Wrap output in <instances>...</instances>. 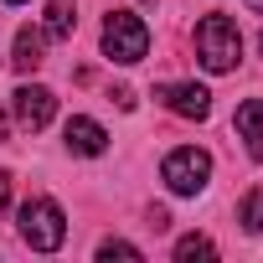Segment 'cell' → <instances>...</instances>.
Returning a JSON list of instances; mask_svg holds the SVG:
<instances>
[{"label":"cell","mask_w":263,"mask_h":263,"mask_svg":"<svg viewBox=\"0 0 263 263\" xmlns=\"http://www.w3.org/2000/svg\"><path fill=\"white\" fill-rule=\"evenodd\" d=\"M196 57H201V67H206V72H232V67H237V57H242L237 21H232V16H222V11L201 16V21H196Z\"/></svg>","instance_id":"1"},{"label":"cell","mask_w":263,"mask_h":263,"mask_svg":"<svg viewBox=\"0 0 263 263\" xmlns=\"http://www.w3.org/2000/svg\"><path fill=\"white\" fill-rule=\"evenodd\" d=\"M16 232H21V242H26L31 253H57V248L67 242V217H62L57 201L31 196V201L16 212Z\"/></svg>","instance_id":"2"},{"label":"cell","mask_w":263,"mask_h":263,"mask_svg":"<svg viewBox=\"0 0 263 263\" xmlns=\"http://www.w3.org/2000/svg\"><path fill=\"white\" fill-rule=\"evenodd\" d=\"M103 52L114 62H140L150 52V26L135 11H108V21H103Z\"/></svg>","instance_id":"3"},{"label":"cell","mask_w":263,"mask_h":263,"mask_svg":"<svg viewBox=\"0 0 263 263\" xmlns=\"http://www.w3.org/2000/svg\"><path fill=\"white\" fill-rule=\"evenodd\" d=\"M160 176H165V186H171L176 196H196V191L212 181V155H206V150H196V145H181V150H171V155H165Z\"/></svg>","instance_id":"4"},{"label":"cell","mask_w":263,"mask_h":263,"mask_svg":"<svg viewBox=\"0 0 263 263\" xmlns=\"http://www.w3.org/2000/svg\"><path fill=\"white\" fill-rule=\"evenodd\" d=\"M155 98H160L171 114H181V119H206V114H212V93H206L201 83H160Z\"/></svg>","instance_id":"5"},{"label":"cell","mask_w":263,"mask_h":263,"mask_svg":"<svg viewBox=\"0 0 263 263\" xmlns=\"http://www.w3.org/2000/svg\"><path fill=\"white\" fill-rule=\"evenodd\" d=\"M11 103H16V119H21L26 129H47L52 114H57V98H52V88H42V83H21V88L11 93Z\"/></svg>","instance_id":"6"},{"label":"cell","mask_w":263,"mask_h":263,"mask_svg":"<svg viewBox=\"0 0 263 263\" xmlns=\"http://www.w3.org/2000/svg\"><path fill=\"white\" fill-rule=\"evenodd\" d=\"M67 150H72V155H103V150H108L103 124H93V119H67Z\"/></svg>","instance_id":"7"},{"label":"cell","mask_w":263,"mask_h":263,"mask_svg":"<svg viewBox=\"0 0 263 263\" xmlns=\"http://www.w3.org/2000/svg\"><path fill=\"white\" fill-rule=\"evenodd\" d=\"M237 135H242L248 155L263 160V98H248V103L237 108Z\"/></svg>","instance_id":"8"},{"label":"cell","mask_w":263,"mask_h":263,"mask_svg":"<svg viewBox=\"0 0 263 263\" xmlns=\"http://www.w3.org/2000/svg\"><path fill=\"white\" fill-rule=\"evenodd\" d=\"M42 47H47V31H36V26H21L16 31V72H36L47 57H42Z\"/></svg>","instance_id":"9"},{"label":"cell","mask_w":263,"mask_h":263,"mask_svg":"<svg viewBox=\"0 0 263 263\" xmlns=\"http://www.w3.org/2000/svg\"><path fill=\"white\" fill-rule=\"evenodd\" d=\"M72 26H78V0H47V36L52 42H67L72 36Z\"/></svg>","instance_id":"10"},{"label":"cell","mask_w":263,"mask_h":263,"mask_svg":"<svg viewBox=\"0 0 263 263\" xmlns=\"http://www.w3.org/2000/svg\"><path fill=\"white\" fill-rule=\"evenodd\" d=\"M176 258H181V263H191V258H217V242L201 237V232H191V237L176 242Z\"/></svg>","instance_id":"11"},{"label":"cell","mask_w":263,"mask_h":263,"mask_svg":"<svg viewBox=\"0 0 263 263\" xmlns=\"http://www.w3.org/2000/svg\"><path fill=\"white\" fill-rule=\"evenodd\" d=\"M242 222H248V232H263V186L242 196Z\"/></svg>","instance_id":"12"},{"label":"cell","mask_w":263,"mask_h":263,"mask_svg":"<svg viewBox=\"0 0 263 263\" xmlns=\"http://www.w3.org/2000/svg\"><path fill=\"white\" fill-rule=\"evenodd\" d=\"M98 258H140V248L124 242V237H103L98 242Z\"/></svg>","instance_id":"13"},{"label":"cell","mask_w":263,"mask_h":263,"mask_svg":"<svg viewBox=\"0 0 263 263\" xmlns=\"http://www.w3.org/2000/svg\"><path fill=\"white\" fill-rule=\"evenodd\" d=\"M108 98H114V103H119V108H135V93H129V88H114V93H108Z\"/></svg>","instance_id":"14"},{"label":"cell","mask_w":263,"mask_h":263,"mask_svg":"<svg viewBox=\"0 0 263 263\" xmlns=\"http://www.w3.org/2000/svg\"><path fill=\"white\" fill-rule=\"evenodd\" d=\"M6 201H11V171H0V212H6Z\"/></svg>","instance_id":"15"},{"label":"cell","mask_w":263,"mask_h":263,"mask_svg":"<svg viewBox=\"0 0 263 263\" xmlns=\"http://www.w3.org/2000/svg\"><path fill=\"white\" fill-rule=\"evenodd\" d=\"M11 135V124H6V108H0V140H6Z\"/></svg>","instance_id":"16"},{"label":"cell","mask_w":263,"mask_h":263,"mask_svg":"<svg viewBox=\"0 0 263 263\" xmlns=\"http://www.w3.org/2000/svg\"><path fill=\"white\" fill-rule=\"evenodd\" d=\"M248 11H258V16H263V0H248Z\"/></svg>","instance_id":"17"},{"label":"cell","mask_w":263,"mask_h":263,"mask_svg":"<svg viewBox=\"0 0 263 263\" xmlns=\"http://www.w3.org/2000/svg\"><path fill=\"white\" fill-rule=\"evenodd\" d=\"M6 6H21V0H6Z\"/></svg>","instance_id":"18"},{"label":"cell","mask_w":263,"mask_h":263,"mask_svg":"<svg viewBox=\"0 0 263 263\" xmlns=\"http://www.w3.org/2000/svg\"><path fill=\"white\" fill-rule=\"evenodd\" d=\"M258 52H263V36H258Z\"/></svg>","instance_id":"19"}]
</instances>
